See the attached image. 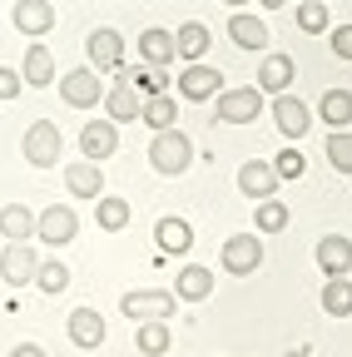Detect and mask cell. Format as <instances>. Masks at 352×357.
I'll list each match as a JSON object with an SVG mask.
<instances>
[{
  "label": "cell",
  "mask_w": 352,
  "mask_h": 357,
  "mask_svg": "<svg viewBox=\"0 0 352 357\" xmlns=\"http://www.w3.org/2000/svg\"><path fill=\"white\" fill-rule=\"evenodd\" d=\"M114 75H119V79L109 84V95H105L100 105H109V119H114V124H129V119H139L144 100H139V89L129 84V75H124V70H114Z\"/></svg>",
  "instance_id": "16"
},
{
  "label": "cell",
  "mask_w": 352,
  "mask_h": 357,
  "mask_svg": "<svg viewBox=\"0 0 352 357\" xmlns=\"http://www.w3.org/2000/svg\"><path fill=\"white\" fill-rule=\"evenodd\" d=\"M0 234H6L10 243L35 238V213H30L25 204H6V208H0Z\"/></svg>",
  "instance_id": "29"
},
{
  "label": "cell",
  "mask_w": 352,
  "mask_h": 357,
  "mask_svg": "<svg viewBox=\"0 0 352 357\" xmlns=\"http://www.w3.org/2000/svg\"><path fill=\"white\" fill-rule=\"evenodd\" d=\"M139 119H144L154 134H159V129H174V124H179V100H174L169 89H164V95H149L144 109H139Z\"/></svg>",
  "instance_id": "26"
},
{
  "label": "cell",
  "mask_w": 352,
  "mask_h": 357,
  "mask_svg": "<svg viewBox=\"0 0 352 357\" xmlns=\"http://www.w3.org/2000/svg\"><path fill=\"white\" fill-rule=\"evenodd\" d=\"M119 307H124V318H135V323H169L174 312H179V298L174 293H164V288H135V293H124L119 298Z\"/></svg>",
  "instance_id": "2"
},
{
  "label": "cell",
  "mask_w": 352,
  "mask_h": 357,
  "mask_svg": "<svg viewBox=\"0 0 352 357\" xmlns=\"http://www.w3.org/2000/svg\"><path fill=\"white\" fill-rule=\"evenodd\" d=\"M273 169H278V178L288 184V178H303V174H307V159H303L298 144H283V149L273 154Z\"/></svg>",
  "instance_id": "37"
},
{
  "label": "cell",
  "mask_w": 352,
  "mask_h": 357,
  "mask_svg": "<svg viewBox=\"0 0 352 357\" xmlns=\"http://www.w3.org/2000/svg\"><path fill=\"white\" fill-rule=\"evenodd\" d=\"M55 84H60V100H65L70 109H95V105L105 100V79H100L95 65H79V70L60 75Z\"/></svg>",
  "instance_id": "3"
},
{
  "label": "cell",
  "mask_w": 352,
  "mask_h": 357,
  "mask_svg": "<svg viewBox=\"0 0 352 357\" xmlns=\"http://www.w3.org/2000/svg\"><path fill=\"white\" fill-rule=\"evenodd\" d=\"M10 20H15V30H20V35L45 40V35L55 30V6H50V0H15Z\"/></svg>",
  "instance_id": "11"
},
{
  "label": "cell",
  "mask_w": 352,
  "mask_h": 357,
  "mask_svg": "<svg viewBox=\"0 0 352 357\" xmlns=\"http://www.w3.org/2000/svg\"><path fill=\"white\" fill-rule=\"evenodd\" d=\"M135 342H139V352H144V357H164L174 337H169V323H159V318H154V323H139Z\"/></svg>",
  "instance_id": "34"
},
{
  "label": "cell",
  "mask_w": 352,
  "mask_h": 357,
  "mask_svg": "<svg viewBox=\"0 0 352 357\" xmlns=\"http://www.w3.org/2000/svg\"><path fill=\"white\" fill-rule=\"evenodd\" d=\"M283 357H313V347H293V352H283Z\"/></svg>",
  "instance_id": "41"
},
{
  "label": "cell",
  "mask_w": 352,
  "mask_h": 357,
  "mask_svg": "<svg viewBox=\"0 0 352 357\" xmlns=\"http://www.w3.org/2000/svg\"><path fill=\"white\" fill-rule=\"evenodd\" d=\"M328 6L323 0H298V30L303 35H328Z\"/></svg>",
  "instance_id": "35"
},
{
  "label": "cell",
  "mask_w": 352,
  "mask_h": 357,
  "mask_svg": "<svg viewBox=\"0 0 352 357\" xmlns=\"http://www.w3.org/2000/svg\"><path fill=\"white\" fill-rule=\"evenodd\" d=\"M204 50H208V25L204 20H184L174 30V55L179 60H204Z\"/></svg>",
  "instance_id": "25"
},
{
  "label": "cell",
  "mask_w": 352,
  "mask_h": 357,
  "mask_svg": "<svg viewBox=\"0 0 352 357\" xmlns=\"http://www.w3.org/2000/svg\"><path fill=\"white\" fill-rule=\"evenodd\" d=\"M189 164H194V144H189L184 129H159L149 139V169L154 174L179 178V174H189Z\"/></svg>",
  "instance_id": "1"
},
{
  "label": "cell",
  "mask_w": 352,
  "mask_h": 357,
  "mask_svg": "<svg viewBox=\"0 0 352 357\" xmlns=\"http://www.w3.org/2000/svg\"><path fill=\"white\" fill-rule=\"evenodd\" d=\"M20 84H25L20 70H6V65H0V100H15V95H20Z\"/></svg>",
  "instance_id": "39"
},
{
  "label": "cell",
  "mask_w": 352,
  "mask_h": 357,
  "mask_svg": "<svg viewBox=\"0 0 352 357\" xmlns=\"http://www.w3.org/2000/svg\"><path fill=\"white\" fill-rule=\"evenodd\" d=\"M288 204H278V199H258V213H253V234H283L288 229Z\"/></svg>",
  "instance_id": "33"
},
{
  "label": "cell",
  "mask_w": 352,
  "mask_h": 357,
  "mask_svg": "<svg viewBox=\"0 0 352 357\" xmlns=\"http://www.w3.org/2000/svg\"><path fill=\"white\" fill-rule=\"evenodd\" d=\"M154 248H159L164 258H184V253L194 248V223L179 218V213L159 218V223H154Z\"/></svg>",
  "instance_id": "9"
},
{
  "label": "cell",
  "mask_w": 352,
  "mask_h": 357,
  "mask_svg": "<svg viewBox=\"0 0 352 357\" xmlns=\"http://www.w3.org/2000/svg\"><path fill=\"white\" fill-rule=\"evenodd\" d=\"M20 79H25L30 89H45V84H55V79H60V75H55V55H50L40 40H30L25 65H20Z\"/></svg>",
  "instance_id": "21"
},
{
  "label": "cell",
  "mask_w": 352,
  "mask_h": 357,
  "mask_svg": "<svg viewBox=\"0 0 352 357\" xmlns=\"http://www.w3.org/2000/svg\"><path fill=\"white\" fill-rule=\"evenodd\" d=\"M174 89H179L184 100H213L218 89H224V75H218L213 65H199V60H189V65H184V75H179V84H174Z\"/></svg>",
  "instance_id": "14"
},
{
  "label": "cell",
  "mask_w": 352,
  "mask_h": 357,
  "mask_svg": "<svg viewBox=\"0 0 352 357\" xmlns=\"http://www.w3.org/2000/svg\"><path fill=\"white\" fill-rule=\"evenodd\" d=\"M224 6H234V10H243V6H248V0H224Z\"/></svg>",
  "instance_id": "43"
},
{
  "label": "cell",
  "mask_w": 352,
  "mask_h": 357,
  "mask_svg": "<svg viewBox=\"0 0 352 357\" xmlns=\"http://www.w3.org/2000/svg\"><path fill=\"white\" fill-rule=\"evenodd\" d=\"M95 223H100L105 234H119L124 223H129V204H124L119 194H100V199H95Z\"/></svg>",
  "instance_id": "31"
},
{
  "label": "cell",
  "mask_w": 352,
  "mask_h": 357,
  "mask_svg": "<svg viewBox=\"0 0 352 357\" xmlns=\"http://www.w3.org/2000/svg\"><path fill=\"white\" fill-rule=\"evenodd\" d=\"M35 288L50 293V298L65 293V288H70V263H65V258H40V268H35Z\"/></svg>",
  "instance_id": "30"
},
{
  "label": "cell",
  "mask_w": 352,
  "mask_h": 357,
  "mask_svg": "<svg viewBox=\"0 0 352 357\" xmlns=\"http://www.w3.org/2000/svg\"><path fill=\"white\" fill-rule=\"evenodd\" d=\"M65 333H70L75 347L95 352V347L105 342V312H95V307H75V312H70V323H65Z\"/></svg>",
  "instance_id": "18"
},
{
  "label": "cell",
  "mask_w": 352,
  "mask_h": 357,
  "mask_svg": "<svg viewBox=\"0 0 352 357\" xmlns=\"http://www.w3.org/2000/svg\"><path fill=\"white\" fill-rule=\"evenodd\" d=\"M124 75H129V84H135L144 100H149V95H164V89H169V65H139V70H129V65H124Z\"/></svg>",
  "instance_id": "32"
},
{
  "label": "cell",
  "mask_w": 352,
  "mask_h": 357,
  "mask_svg": "<svg viewBox=\"0 0 352 357\" xmlns=\"http://www.w3.org/2000/svg\"><path fill=\"white\" fill-rule=\"evenodd\" d=\"M293 75H298V60L293 55L258 60V89H263V95H283V89H293Z\"/></svg>",
  "instance_id": "19"
},
{
  "label": "cell",
  "mask_w": 352,
  "mask_h": 357,
  "mask_svg": "<svg viewBox=\"0 0 352 357\" xmlns=\"http://www.w3.org/2000/svg\"><path fill=\"white\" fill-rule=\"evenodd\" d=\"M313 258H318V268H323L328 278L352 273V238H347V234H323L318 248H313Z\"/></svg>",
  "instance_id": "17"
},
{
  "label": "cell",
  "mask_w": 352,
  "mask_h": 357,
  "mask_svg": "<svg viewBox=\"0 0 352 357\" xmlns=\"http://www.w3.org/2000/svg\"><path fill=\"white\" fill-rule=\"evenodd\" d=\"M218 263H224V273H234V278L258 273V263H263V234H229L224 248H218Z\"/></svg>",
  "instance_id": "4"
},
{
  "label": "cell",
  "mask_w": 352,
  "mask_h": 357,
  "mask_svg": "<svg viewBox=\"0 0 352 357\" xmlns=\"http://www.w3.org/2000/svg\"><path fill=\"white\" fill-rule=\"evenodd\" d=\"M35 268H40V253L30 248V238L6 243V253H0V283H6V288H30Z\"/></svg>",
  "instance_id": "8"
},
{
  "label": "cell",
  "mask_w": 352,
  "mask_h": 357,
  "mask_svg": "<svg viewBox=\"0 0 352 357\" xmlns=\"http://www.w3.org/2000/svg\"><path fill=\"white\" fill-rule=\"evenodd\" d=\"M328 164L337 174H352V134L347 129H332L328 134Z\"/></svg>",
  "instance_id": "36"
},
{
  "label": "cell",
  "mask_w": 352,
  "mask_h": 357,
  "mask_svg": "<svg viewBox=\"0 0 352 357\" xmlns=\"http://www.w3.org/2000/svg\"><path fill=\"white\" fill-rule=\"evenodd\" d=\"M318 119L328 129H347L352 124V89H328L323 105H318Z\"/></svg>",
  "instance_id": "28"
},
{
  "label": "cell",
  "mask_w": 352,
  "mask_h": 357,
  "mask_svg": "<svg viewBox=\"0 0 352 357\" xmlns=\"http://www.w3.org/2000/svg\"><path fill=\"white\" fill-rule=\"evenodd\" d=\"M323 312L328 318H352V273H337L323 283Z\"/></svg>",
  "instance_id": "27"
},
{
  "label": "cell",
  "mask_w": 352,
  "mask_h": 357,
  "mask_svg": "<svg viewBox=\"0 0 352 357\" xmlns=\"http://www.w3.org/2000/svg\"><path fill=\"white\" fill-rule=\"evenodd\" d=\"M25 159L35 164V169H55L60 164V149H65V139H60V129L50 124V119H35L30 129H25Z\"/></svg>",
  "instance_id": "6"
},
{
  "label": "cell",
  "mask_w": 352,
  "mask_h": 357,
  "mask_svg": "<svg viewBox=\"0 0 352 357\" xmlns=\"http://www.w3.org/2000/svg\"><path fill=\"white\" fill-rule=\"evenodd\" d=\"M273 124L283 129V139H288V144H298L303 134H307V124H313V109H307L303 100H293L288 89H283V95H273Z\"/></svg>",
  "instance_id": "12"
},
{
  "label": "cell",
  "mask_w": 352,
  "mask_h": 357,
  "mask_svg": "<svg viewBox=\"0 0 352 357\" xmlns=\"http://www.w3.org/2000/svg\"><path fill=\"white\" fill-rule=\"evenodd\" d=\"M10 357H45V347H35V342H20Z\"/></svg>",
  "instance_id": "40"
},
{
  "label": "cell",
  "mask_w": 352,
  "mask_h": 357,
  "mask_svg": "<svg viewBox=\"0 0 352 357\" xmlns=\"http://www.w3.org/2000/svg\"><path fill=\"white\" fill-rule=\"evenodd\" d=\"M0 288H6V283H0Z\"/></svg>",
  "instance_id": "44"
},
{
  "label": "cell",
  "mask_w": 352,
  "mask_h": 357,
  "mask_svg": "<svg viewBox=\"0 0 352 357\" xmlns=\"http://www.w3.org/2000/svg\"><path fill=\"white\" fill-rule=\"evenodd\" d=\"M75 234H79V218H75V208L50 204L45 213H35V238L45 243V248H65V243H75Z\"/></svg>",
  "instance_id": "7"
},
{
  "label": "cell",
  "mask_w": 352,
  "mask_h": 357,
  "mask_svg": "<svg viewBox=\"0 0 352 357\" xmlns=\"http://www.w3.org/2000/svg\"><path fill=\"white\" fill-rule=\"evenodd\" d=\"M258 6H263V10H278V6H288V0H258Z\"/></svg>",
  "instance_id": "42"
},
{
  "label": "cell",
  "mask_w": 352,
  "mask_h": 357,
  "mask_svg": "<svg viewBox=\"0 0 352 357\" xmlns=\"http://www.w3.org/2000/svg\"><path fill=\"white\" fill-rule=\"evenodd\" d=\"M213 293V268L204 263H184L179 278H174V298H189V303H204Z\"/></svg>",
  "instance_id": "22"
},
{
  "label": "cell",
  "mask_w": 352,
  "mask_h": 357,
  "mask_svg": "<svg viewBox=\"0 0 352 357\" xmlns=\"http://www.w3.org/2000/svg\"><path fill=\"white\" fill-rule=\"evenodd\" d=\"M229 40L238 45V50H268V20H258V15H248V10H234Z\"/></svg>",
  "instance_id": "20"
},
{
  "label": "cell",
  "mask_w": 352,
  "mask_h": 357,
  "mask_svg": "<svg viewBox=\"0 0 352 357\" xmlns=\"http://www.w3.org/2000/svg\"><path fill=\"white\" fill-rule=\"evenodd\" d=\"M114 149H119V124H114V119H90V124L79 129V154H84V159L105 164Z\"/></svg>",
  "instance_id": "10"
},
{
  "label": "cell",
  "mask_w": 352,
  "mask_h": 357,
  "mask_svg": "<svg viewBox=\"0 0 352 357\" xmlns=\"http://www.w3.org/2000/svg\"><path fill=\"white\" fill-rule=\"evenodd\" d=\"M65 184H70L75 199H100V194H105V174H100L95 159H79V164L65 169Z\"/></svg>",
  "instance_id": "23"
},
{
  "label": "cell",
  "mask_w": 352,
  "mask_h": 357,
  "mask_svg": "<svg viewBox=\"0 0 352 357\" xmlns=\"http://www.w3.org/2000/svg\"><path fill=\"white\" fill-rule=\"evenodd\" d=\"M213 100H218V105H213V114L224 119V124H253V119L263 114V89H258V84L229 89V95H224V89H218Z\"/></svg>",
  "instance_id": "5"
},
{
  "label": "cell",
  "mask_w": 352,
  "mask_h": 357,
  "mask_svg": "<svg viewBox=\"0 0 352 357\" xmlns=\"http://www.w3.org/2000/svg\"><path fill=\"white\" fill-rule=\"evenodd\" d=\"M278 184H283V178H278V169L268 164V159H248L243 169H238V189L258 204V199H278Z\"/></svg>",
  "instance_id": "13"
},
{
  "label": "cell",
  "mask_w": 352,
  "mask_h": 357,
  "mask_svg": "<svg viewBox=\"0 0 352 357\" xmlns=\"http://www.w3.org/2000/svg\"><path fill=\"white\" fill-rule=\"evenodd\" d=\"M84 55H90L95 70H124V35L119 30H90Z\"/></svg>",
  "instance_id": "15"
},
{
  "label": "cell",
  "mask_w": 352,
  "mask_h": 357,
  "mask_svg": "<svg viewBox=\"0 0 352 357\" xmlns=\"http://www.w3.org/2000/svg\"><path fill=\"white\" fill-rule=\"evenodd\" d=\"M139 60H144V65H174V60H179V55H174V30L149 25V30L139 35Z\"/></svg>",
  "instance_id": "24"
},
{
  "label": "cell",
  "mask_w": 352,
  "mask_h": 357,
  "mask_svg": "<svg viewBox=\"0 0 352 357\" xmlns=\"http://www.w3.org/2000/svg\"><path fill=\"white\" fill-rule=\"evenodd\" d=\"M328 45H332V55H337V60H352V25L328 30Z\"/></svg>",
  "instance_id": "38"
}]
</instances>
